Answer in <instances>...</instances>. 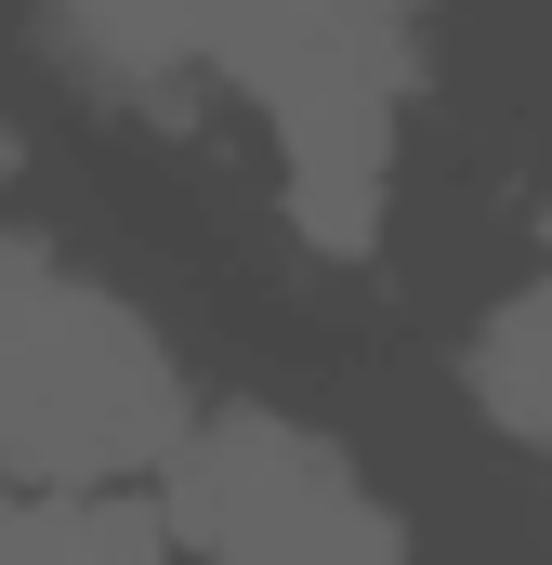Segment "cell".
Segmentation results:
<instances>
[{"mask_svg": "<svg viewBox=\"0 0 552 565\" xmlns=\"http://www.w3.org/2000/svg\"><path fill=\"white\" fill-rule=\"evenodd\" d=\"M184 434V369L106 277L40 237H0V460L40 487L158 473Z\"/></svg>", "mask_w": 552, "mask_h": 565, "instance_id": "7a4b0ae2", "label": "cell"}, {"mask_svg": "<svg viewBox=\"0 0 552 565\" xmlns=\"http://www.w3.org/2000/svg\"><path fill=\"white\" fill-rule=\"evenodd\" d=\"M0 184H13V119H0Z\"/></svg>", "mask_w": 552, "mask_h": 565, "instance_id": "8992f818", "label": "cell"}, {"mask_svg": "<svg viewBox=\"0 0 552 565\" xmlns=\"http://www.w3.org/2000/svg\"><path fill=\"white\" fill-rule=\"evenodd\" d=\"M460 382H474V408L513 434V447H552V277H540V289H513V302L474 329Z\"/></svg>", "mask_w": 552, "mask_h": 565, "instance_id": "5b68a950", "label": "cell"}, {"mask_svg": "<svg viewBox=\"0 0 552 565\" xmlns=\"http://www.w3.org/2000/svg\"><path fill=\"white\" fill-rule=\"evenodd\" d=\"M0 565H184L171 526L145 500H106V487H40L0 513Z\"/></svg>", "mask_w": 552, "mask_h": 565, "instance_id": "277c9868", "label": "cell"}, {"mask_svg": "<svg viewBox=\"0 0 552 565\" xmlns=\"http://www.w3.org/2000/svg\"><path fill=\"white\" fill-rule=\"evenodd\" d=\"M158 526L198 565H408L395 500L316 422H276V408H224V422L171 434Z\"/></svg>", "mask_w": 552, "mask_h": 565, "instance_id": "3957f363", "label": "cell"}, {"mask_svg": "<svg viewBox=\"0 0 552 565\" xmlns=\"http://www.w3.org/2000/svg\"><path fill=\"white\" fill-rule=\"evenodd\" d=\"M66 40L119 79L251 93V119L276 132V171H289V224L316 250L382 237L421 0H66Z\"/></svg>", "mask_w": 552, "mask_h": 565, "instance_id": "6da1fadb", "label": "cell"}]
</instances>
